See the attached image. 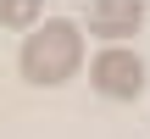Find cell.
I'll return each mask as SVG.
<instances>
[{
  "label": "cell",
  "mask_w": 150,
  "mask_h": 139,
  "mask_svg": "<svg viewBox=\"0 0 150 139\" xmlns=\"http://www.w3.org/2000/svg\"><path fill=\"white\" fill-rule=\"evenodd\" d=\"M83 67V28L72 17H45L33 33H22L17 45V72L33 89H56Z\"/></svg>",
  "instance_id": "6da1fadb"
},
{
  "label": "cell",
  "mask_w": 150,
  "mask_h": 139,
  "mask_svg": "<svg viewBox=\"0 0 150 139\" xmlns=\"http://www.w3.org/2000/svg\"><path fill=\"white\" fill-rule=\"evenodd\" d=\"M89 89H95L100 100H117V106L139 100V95H145V61H139V50H128V45H100V50L89 56Z\"/></svg>",
  "instance_id": "7a4b0ae2"
},
{
  "label": "cell",
  "mask_w": 150,
  "mask_h": 139,
  "mask_svg": "<svg viewBox=\"0 0 150 139\" xmlns=\"http://www.w3.org/2000/svg\"><path fill=\"white\" fill-rule=\"evenodd\" d=\"M78 28L95 33L100 45H128L145 28V0H83Z\"/></svg>",
  "instance_id": "3957f363"
},
{
  "label": "cell",
  "mask_w": 150,
  "mask_h": 139,
  "mask_svg": "<svg viewBox=\"0 0 150 139\" xmlns=\"http://www.w3.org/2000/svg\"><path fill=\"white\" fill-rule=\"evenodd\" d=\"M39 22H45V6H39V0H0V28L33 33Z\"/></svg>",
  "instance_id": "277c9868"
}]
</instances>
